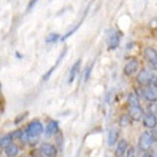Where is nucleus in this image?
I'll list each match as a JSON object with an SVG mask.
<instances>
[{
	"instance_id": "nucleus-1",
	"label": "nucleus",
	"mask_w": 157,
	"mask_h": 157,
	"mask_svg": "<svg viewBox=\"0 0 157 157\" xmlns=\"http://www.w3.org/2000/svg\"><path fill=\"white\" fill-rule=\"evenodd\" d=\"M43 133V123L40 120H32L30 123H27L25 130V143H33L41 136Z\"/></svg>"
},
{
	"instance_id": "nucleus-2",
	"label": "nucleus",
	"mask_w": 157,
	"mask_h": 157,
	"mask_svg": "<svg viewBox=\"0 0 157 157\" xmlns=\"http://www.w3.org/2000/svg\"><path fill=\"white\" fill-rule=\"evenodd\" d=\"M137 84L141 87L151 86L157 87V80H156V71H153L151 69H141L137 71Z\"/></svg>"
},
{
	"instance_id": "nucleus-3",
	"label": "nucleus",
	"mask_w": 157,
	"mask_h": 157,
	"mask_svg": "<svg viewBox=\"0 0 157 157\" xmlns=\"http://www.w3.org/2000/svg\"><path fill=\"white\" fill-rule=\"evenodd\" d=\"M154 143H156V128H151V132H143L139 137V150L147 153Z\"/></svg>"
},
{
	"instance_id": "nucleus-4",
	"label": "nucleus",
	"mask_w": 157,
	"mask_h": 157,
	"mask_svg": "<svg viewBox=\"0 0 157 157\" xmlns=\"http://www.w3.org/2000/svg\"><path fill=\"white\" fill-rule=\"evenodd\" d=\"M134 93L137 94L139 99L141 97V99L147 100L149 103H154V101L157 100V87H151V86L141 87V86H139Z\"/></svg>"
},
{
	"instance_id": "nucleus-5",
	"label": "nucleus",
	"mask_w": 157,
	"mask_h": 157,
	"mask_svg": "<svg viewBox=\"0 0 157 157\" xmlns=\"http://www.w3.org/2000/svg\"><path fill=\"white\" fill-rule=\"evenodd\" d=\"M144 59L149 62L150 69L153 71H156V69H157V50H156V47H151V46L146 47L144 49Z\"/></svg>"
},
{
	"instance_id": "nucleus-6",
	"label": "nucleus",
	"mask_w": 157,
	"mask_h": 157,
	"mask_svg": "<svg viewBox=\"0 0 157 157\" xmlns=\"http://www.w3.org/2000/svg\"><path fill=\"white\" fill-rule=\"evenodd\" d=\"M120 37H121V34L120 32L117 30L112 29L109 30V34H107V49L109 50H116L120 44Z\"/></svg>"
},
{
	"instance_id": "nucleus-7",
	"label": "nucleus",
	"mask_w": 157,
	"mask_h": 157,
	"mask_svg": "<svg viewBox=\"0 0 157 157\" xmlns=\"http://www.w3.org/2000/svg\"><path fill=\"white\" fill-rule=\"evenodd\" d=\"M139 70H140V63H139V60L130 59V60L124 64L123 73H124V76H127V77H133Z\"/></svg>"
},
{
	"instance_id": "nucleus-8",
	"label": "nucleus",
	"mask_w": 157,
	"mask_h": 157,
	"mask_svg": "<svg viewBox=\"0 0 157 157\" xmlns=\"http://www.w3.org/2000/svg\"><path fill=\"white\" fill-rule=\"evenodd\" d=\"M60 132V126H59L57 120H49V123L46 124V127H43V133L46 137H53Z\"/></svg>"
},
{
	"instance_id": "nucleus-9",
	"label": "nucleus",
	"mask_w": 157,
	"mask_h": 157,
	"mask_svg": "<svg viewBox=\"0 0 157 157\" xmlns=\"http://www.w3.org/2000/svg\"><path fill=\"white\" fill-rule=\"evenodd\" d=\"M128 117L132 119V121H140L143 114H144V109L141 106H132L128 109Z\"/></svg>"
},
{
	"instance_id": "nucleus-10",
	"label": "nucleus",
	"mask_w": 157,
	"mask_h": 157,
	"mask_svg": "<svg viewBox=\"0 0 157 157\" xmlns=\"http://www.w3.org/2000/svg\"><path fill=\"white\" fill-rule=\"evenodd\" d=\"M141 121H143V126L147 128H156V123H157V119H156V113H144L143 117H141Z\"/></svg>"
},
{
	"instance_id": "nucleus-11",
	"label": "nucleus",
	"mask_w": 157,
	"mask_h": 157,
	"mask_svg": "<svg viewBox=\"0 0 157 157\" xmlns=\"http://www.w3.org/2000/svg\"><path fill=\"white\" fill-rule=\"evenodd\" d=\"M40 153L46 157H56L57 156V149L54 144H50V143H43L40 146Z\"/></svg>"
},
{
	"instance_id": "nucleus-12",
	"label": "nucleus",
	"mask_w": 157,
	"mask_h": 157,
	"mask_svg": "<svg viewBox=\"0 0 157 157\" xmlns=\"http://www.w3.org/2000/svg\"><path fill=\"white\" fill-rule=\"evenodd\" d=\"M114 146H116V150H114L116 157H124V153H126V150H127V147H128L127 140L120 139V140H117V143Z\"/></svg>"
},
{
	"instance_id": "nucleus-13",
	"label": "nucleus",
	"mask_w": 157,
	"mask_h": 157,
	"mask_svg": "<svg viewBox=\"0 0 157 157\" xmlns=\"http://www.w3.org/2000/svg\"><path fill=\"white\" fill-rule=\"evenodd\" d=\"M4 153H6L7 157H16L20 153V147L16 143H10V144H7L4 147Z\"/></svg>"
},
{
	"instance_id": "nucleus-14",
	"label": "nucleus",
	"mask_w": 157,
	"mask_h": 157,
	"mask_svg": "<svg viewBox=\"0 0 157 157\" xmlns=\"http://www.w3.org/2000/svg\"><path fill=\"white\" fill-rule=\"evenodd\" d=\"M119 140V130L117 128H110L107 133V144L109 146H114Z\"/></svg>"
},
{
	"instance_id": "nucleus-15",
	"label": "nucleus",
	"mask_w": 157,
	"mask_h": 157,
	"mask_svg": "<svg viewBox=\"0 0 157 157\" xmlns=\"http://www.w3.org/2000/svg\"><path fill=\"white\" fill-rule=\"evenodd\" d=\"M80 66H82V60L78 59L77 62L71 66V69H70V73H69V80L67 82L69 83H73V80L76 78V76H77V73H78V70H80Z\"/></svg>"
},
{
	"instance_id": "nucleus-16",
	"label": "nucleus",
	"mask_w": 157,
	"mask_h": 157,
	"mask_svg": "<svg viewBox=\"0 0 157 157\" xmlns=\"http://www.w3.org/2000/svg\"><path fill=\"white\" fill-rule=\"evenodd\" d=\"M127 103L130 107H132V106H140V99L137 97V94L134 91H132V93L127 94Z\"/></svg>"
},
{
	"instance_id": "nucleus-17",
	"label": "nucleus",
	"mask_w": 157,
	"mask_h": 157,
	"mask_svg": "<svg viewBox=\"0 0 157 157\" xmlns=\"http://www.w3.org/2000/svg\"><path fill=\"white\" fill-rule=\"evenodd\" d=\"M66 52H67V49H64V50H63V53L60 54V57H59V60H57V62H56V64H54V66L52 67V69H50V70L47 71V73H46L44 76H43V80H44V82H46V80H49V77H50V76H52V75H53V71L56 70V67H57V64H59V63H60V60H62V59H63V56L66 54Z\"/></svg>"
},
{
	"instance_id": "nucleus-18",
	"label": "nucleus",
	"mask_w": 157,
	"mask_h": 157,
	"mask_svg": "<svg viewBox=\"0 0 157 157\" xmlns=\"http://www.w3.org/2000/svg\"><path fill=\"white\" fill-rule=\"evenodd\" d=\"M91 70H93V63H90L89 66H86L84 67V71H83V76H82V80L84 83L90 78V75H91Z\"/></svg>"
},
{
	"instance_id": "nucleus-19",
	"label": "nucleus",
	"mask_w": 157,
	"mask_h": 157,
	"mask_svg": "<svg viewBox=\"0 0 157 157\" xmlns=\"http://www.w3.org/2000/svg\"><path fill=\"white\" fill-rule=\"evenodd\" d=\"M119 123H120V126L127 127V126H130V124H132V119L128 117V114H123V116H120Z\"/></svg>"
},
{
	"instance_id": "nucleus-20",
	"label": "nucleus",
	"mask_w": 157,
	"mask_h": 157,
	"mask_svg": "<svg viewBox=\"0 0 157 157\" xmlns=\"http://www.w3.org/2000/svg\"><path fill=\"white\" fill-rule=\"evenodd\" d=\"M60 40V36H59L57 33H52L50 36H47V39H46V43L47 44H54L56 41Z\"/></svg>"
},
{
	"instance_id": "nucleus-21",
	"label": "nucleus",
	"mask_w": 157,
	"mask_h": 157,
	"mask_svg": "<svg viewBox=\"0 0 157 157\" xmlns=\"http://www.w3.org/2000/svg\"><path fill=\"white\" fill-rule=\"evenodd\" d=\"M10 143H13L12 136H10V134H6V136L0 137V146H2V147H6V146L10 144Z\"/></svg>"
},
{
	"instance_id": "nucleus-22",
	"label": "nucleus",
	"mask_w": 157,
	"mask_h": 157,
	"mask_svg": "<svg viewBox=\"0 0 157 157\" xmlns=\"http://www.w3.org/2000/svg\"><path fill=\"white\" fill-rule=\"evenodd\" d=\"M134 153H136V150H134V147H132V146H128L127 150H126V153H124V156H126V157H134Z\"/></svg>"
},
{
	"instance_id": "nucleus-23",
	"label": "nucleus",
	"mask_w": 157,
	"mask_h": 157,
	"mask_svg": "<svg viewBox=\"0 0 157 157\" xmlns=\"http://www.w3.org/2000/svg\"><path fill=\"white\" fill-rule=\"evenodd\" d=\"M37 2H39V0H30L29 6H27V10H29V12H30V10H32V9H33L34 6H36V3H37Z\"/></svg>"
},
{
	"instance_id": "nucleus-24",
	"label": "nucleus",
	"mask_w": 157,
	"mask_h": 157,
	"mask_svg": "<svg viewBox=\"0 0 157 157\" xmlns=\"http://www.w3.org/2000/svg\"><path fill=\"white\" fill-rule=\"evenodd\" d=\"M141 157H156V154H150V153H144Z\"/></svg>"
},
{
	"instance_id": "nucleus-25",
	"label": "nucleus",
	"mask_w": 157,
	"mask_h": 157,
	"mask_svg": "<svg viewBox=\"0 0 157 157\" xmlns=\"http://www.w3.org/2000/svg\"><path fill=\"white\" fill-rule=\"evenodd\" d=\"M0 93H2V83H0Z\"/></svg>"
},
{
	"instance_id": "nucleus-26",
	"label": "nucleus",
	"mask_w": 157,
	"mask_h": 157,
	"mask_svg": "<svg viewBox=\"0 0 157 157\" xmlns=\"http://www.w3.org/2000/svg\"><path fill=\"white\" fill-rule=\"evenodd\" d=\"M44 157H46V156H44Z\"/></svg>"
}]
</instances>
